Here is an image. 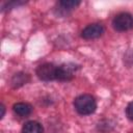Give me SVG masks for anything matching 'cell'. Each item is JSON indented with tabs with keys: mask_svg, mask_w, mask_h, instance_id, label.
I'll use <instances>...</instances> for the list:
<instances>
[{
	"mask_svg": "<svg viewBox=\"0 0 133 133\" xmlns=\"http://www.w3.org/2000/svg\"><path fill=\"white\" fill-rule=\"evenodd\" d=\"M74 106H75V109L80 114L87 115V114L95 112V110L97 108V103H96V100L92 96L81 95L75 99Z\"/></svg>",
	"mask_w": 133,
	"mask_h": 133,
	"instance_id": "cell-1",
	"label": "cell"
},
{
	"mask_svg": "<svg viewBox=\"0 0 133 133\" xmlns=\"http://www.w3.org/2000/svg\"><path fill=\"white\" fill-rule=\"evenodd\" d=\"M126 114H127V116H128L129 119L133 121V102L129 103V105L127 106V108H126Z\"/></svg>",
	"mask_w": 133,
	"mask_h": 133,
	"instance_id": "cell-10",
	"label": "cell"
},
{
	"mask_svg": "<svg viewBox=\"0 0 133 133\" xmlns=\"http://www.w3.org/2000/svg\"><path fill=\"white\" fill-rule=\"evenodd\" d=\"M26 78H27V75L26 74H16L11 80V83L15 84L16 86H19V85H22L26 82Z\"/></svg>",
	"mask_w": 133,
	"mask_h": 133,
	"instance_id": "cell-9",
	"label": "cell"
},
{
	"mask_svg": "<svg viewBox=\"0 0 133 133\" xmlns=\"http://www.w3.org/2000/svg\"><path fill=\"white\" fill-rule=\"evenodd\" d=\"M57 69L58 65H54L52 63H44L36 69V75L41 80L44 81L57 80Z\"/></svg>",
	"mask_w": 133,
	"mask_h": 133,
	"instance_id": "cell-2",
	"label": "cell"
},
{
	"mask_svg": "<svg viewBox=\"0 0 133 133\" xmlns=\"http://www.w3.org/2000/svg\"><path fill=\"white\" fill-rule=\"evenodd\" d=\"M14 111L20 116H27L31 113L32 107L27 103L20 102V103H17L14 105Z\"/></svg>",
	"mask_w": 133,
	"mask_h": 133,
	"instance_id": "cell-6",
	"label": "cell"
},
{
	"mask_svg": "<svg viewBox=\"0 0 133 133\" xmlns=\"http://www.w3.org/2000/svg\"><path fill=\"white\" fill-rule=\"evenodd\" d=\"M73 77H74V66H71L70 64L58 65V69H57V80L69 81Z\"/></svg>",
	"mask_w": 133,
	"mask_h": 133,
	"instance_id": "cell-5",
	"label": "cell"
},
{
	"mask_svg": "<svg viewBox=\"0 0 133 133\" xmlns=\"http://www.w3.org/2000/svg\"><path fill=\"white\" fill-rule=\"evenodd\" d=\"M112 25L117 31H126L133 27V18L131 15L127 12L118 14L114 17L112 21Z\"/></svg>",
	"mask_w": 133,
	"mask_h": 133,
	"instance_id": "cell-3",
	"label": "cell"
},
{
	"mask_svg": "<svg viewBox=\"0 0 133 133\" xmlns=\"http://www.w3.org/2000/svg\"><path fill=\"white\" fill-rule=\"evenodd\" d=\"M104 33V27L101 24H90L82 30V37L85 39L98 38Z\"/></svg>",
	"mask_w": 133,
	"mask_h": 133,
	"instance_id": "cell-4",
	"label": "cell"
},
{
	"mask_svg": "<svg viewBox=\"0 0 133 133\" xmlns=\"http://www.w3.org/2000/svg\"><path fill=\"white\" fill-rule=\"evenodd\" d=\"M22 133H43V127L37 122H27L23 126Z\"/></svg>",
	"mask_w": 133,
	"mask_h": 133,
	"instance_id": "cell-7",
	"label": "cell"
},
{
	"mask_svg": "<svg viewBox=\"0 0 133 133\" xmlns=\"http://www.w3.org/2000/svg\"><path fill=\"white\" fill-rule=\"evenodd\" d=\"M59 6L64 9V10H71L73 8H75L76 6H78L80 4L79 1H74V0H62V1H59Z\"/></svg>",
	"mask_w": 133,
	"mask_h": 133,
	"instance_id": "cell-8",
	"label": "cell"
},
{
	"mask_svg": "<svg viewBox=\"0 0 133 133\" xmlns=\"http://www.w3.org/2000/svg\"><path fill=\"white\" fill-rule=\"evenodd\" d=\"M3 115H4V106L1 105V117H3Z\"/></svg>",
	"mask_w": 133,
	"mask_h": 133,
	"instance_id": "cell-11",
	"label": "cell"
}]
</instances>
